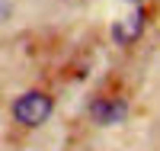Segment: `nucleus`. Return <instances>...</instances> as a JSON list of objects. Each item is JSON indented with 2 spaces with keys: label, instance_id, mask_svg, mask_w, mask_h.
I'll use <instances>...</instances> for the list:
<instances>
[{
  "label": "nucleus",
  "instance_id": "nucleus-3",
  "mask_svg": "<svg viewBox=\"0 0 160 151\" xmlns=\"http://www.w3.org/2000/svg\"><path fill=\"white\" fill-rule=\"evenodd\" d=\"M141 29H144V10L138 7L135 13H128L125 19H118V23L112 26V39H115L118 45H131V42L141 35Z\"/></svg>",
  "mask_w": 160,
  "mask_h": 151
},
{
  "label": "nucleus",
  "instance_id": "nucleus-2",
  "mask_svg": "<svg viewBox=\"0 0 160 151\" xmlns=\"http://www.w3.org/2000/svg\"><path fill=\"white\" fill-rule=\"evenodd\" d=\"M90 116H93V122H99V126H115V122H122L125 116H128V103L125 100H109V97H102V100H96L90 106Z\"/></svg>",
  "mask_w": 160,
  "mask_h": 151
},
{
  "label": "nucleus",
  "instance_id": "nucleus-4",
  "mask_svg": "<svg viewBox=\"0 0 160 151\" xmlns=\"http://www.w3.org/2000/svg\"><path fill=\"white\" fill-rule=\"evenodd\" d=\"M128 3H141V0H128Z\"/></svg>",
  "mask_w": 160,
  "mask_h": 151
},
{
  "label": "nucleus",
  "instance_id": "nucleus-1",
  "mask_svg": "<svg viewBox=\"0 0 160 151\" xmlns=\"http://www.w3.org/2000/svg\"><path fill=\"white\" fill-rule=\"evenodd\" d=\"M51 109H55V103H51L48 93L29 90V93H22V97H16V103H13V119H16L19 126L35 129V126H42V122H48Z\"/></svg>",
  "mask_w": 160,
  "mask_h": 151
}]
</instances>
